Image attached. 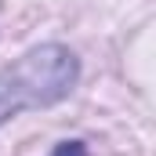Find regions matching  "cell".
<instances>
[{
    "mask_svg": "<svg viewBox=\"0 0 156 156\" xmlns=\"http://www.w3.org/2000/svg\"><path fill=\"white\" fill-rule=\"evenodd\" d=\"M51 156H87V145L83 142H58Z\"/></svg>",
    "mask_w": 156,
    "mask_h": 156,
    "instance_id": "cell-2",
    "label": "cell"
},
{
    "mask_svg": "<svg viewBox=\"0 0 156 156\" xmlns=\"http://www.w3.org/2000/svg\"><path fill=\"white\" fill-rule=\"evenodd\" d=\"M76 55L62 44H44L0 69V123L26 109H47L76 87Z\"/></svg>",
    "mask_w": 156,
    "mask_h": 156,
    "instance_id": "cell-1",
    "label": "cell"
}]
</instances>
